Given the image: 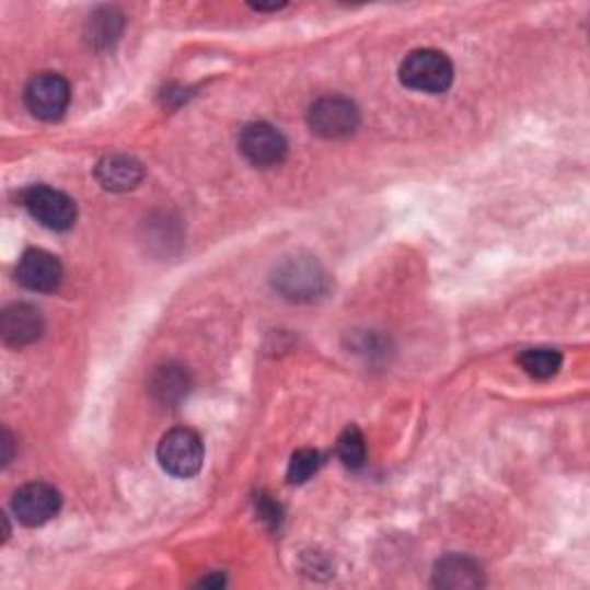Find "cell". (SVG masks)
Wrapping results in <instances>:
<instances>
[{
	"instance_id": "cell-4",
	"label": "cell",
	"mask_w": 590,
	"mask_h": 590,
	"mask_svg": "<svg viewBox=\"0 0 590 590\" xmlns=\"http://www.w3.org/2000/svg\"><path fill=\"white\" fill-rule=\"evenodd\" d=\"M360 123L358 106L342 95H327L312 104L310 127L323 139H344L356 132Z\"/></svg>"
},
{
	"instance_id": "cell-19",
	"label": "cell",
	"mask_w": 590,
	"mask_h": 590,
	"mask_svg": "<svg viewBox=\"0 0 590 590\" xmlns=\"http://www.w3.org/2000/svg\"><path fill=\"white\" fill-rule=\"evenodd\" d=\"M256 12H277V10H281L284 5H252Z\"/></svg>"
},
{
	"instance_id": "cell-12",
	"label": "cell",
	"mask_w": 590,
	"mask_h": 590,
	"mask_svg": "<svg viewBox=\"0 0 590 590\" xmlns=\"http://www.w3.org/2000/svg\"><path fill=\"white\" fill-rule=\"evenodd\" d=\"M433 586L439 588H477L483 586V570L468 556H446L433 570Z\"/></svg>"
},
{
	"instance_id": "cell-6",
	"label": "cell",
	"mask_w": 590,
	"mask_h": 590,
	"mask_svg": "<svg viewBox=\"0 0 590 590\" xmlns=\"http://www.w3.org/2000/svg\"><path fill=\"white\" fill-rule=\"evenodd\" d=\"M289 143L270 123H252L240 135V152L258 169L277 166L287 158Z\"/></svg>"
},
{
	"instance_id": "cell-18",
	"label": "cell",
	"mask_w": 590,
	"mask_h": 590,
	"mask_svg": "<svg viewBox=\"0 0 590 590\" xmlns=\"http://www.w3.org/2000/svg\"><path fill=\"white\" fill-rule=\"evenodd\" d=\"M258 512L264 514V519H268V521H273V523L279 521V508L275 506V502H270V500H266V498H261V500H258Z\"/></svg>"
},
{
	"instance_id": "cell-14",
	"label": "cell",
	"mask_w": 590,
	"mask_h": 590,
	"mask_svg": "<svg viewBox=\"0 0 590 590\" xmlns=\"http://www.w3.org/2000/svg\"><path fill=\"white\" fill-rule=\"evenodd\" d=\"M519 365L523 367L529 377L533 379H552L558 374V369L563 365V356L554 348H529L527 354H521Z\"/></svg>"
},
{
	"instance_id": "cell-11",
	"label": "cell",
	"mask_w": 590,
	"mask_h": 590,
	"mask_svg": "<svg viewBox=\"0 0 590 590\" xmlns=\"http://www.w3.org/2000/svg\"><path fill=\"white\" fill-rule=\"evenodd\" d=\"M95 176L108 192H127L143 181V166L135 158L108 155L97 164Z\"/></svg>"
},
{
	"instance_id": "cell-16",
	"label": "cell",
	"mask_w": 590,
	"mask_h": 590,
	"mask_svg": "<svg viewBox=\"0 0 590 590\" xmlns=\"http://www.w3.org/2000/svg\"><path fill=\"white\" fill-rule=\"evenodd\" d=\"M321 454L316 450H298L289 464V483L302 485L319 471Z\"/></svg>"
},
{
	"instance_id": "cell-2",
	"label": "cell",
	"mask_w": 590,
	"mask_h": 590,
	"mask_svg": "<svg viewBox=\"0 0 590 590\" xmlns=\"http://www.w3.org/2000/svg\"><path fill=\"white\" fill-rule=\"evenodd\" d=\"M204 443L192 429H173L160 441V466L173 477H192L204 466Z\"/></svg>"
},
{
	"instance_id": "cell-9",
	"label": "cell",
	"mask_w": 590,
	"mask_h": 590,
	"mask_svg": "<svg viewBox=\"0 0 590 590\" xmlns=\"http://www.w3.org/2000/svg\"><path fill=\"white\" fill-rule=\"evenodd\" d=\"M16 281L35 293H51L62 281L60 261L45 250H28L19 258Z\"/></svg>"
},
{
	"instance_id": "cell-7",
	"label": "cell",
	"mask_w": 590,
	"mask_h": 590,
	"mask_svg": "<svg viewBox=\"0 0 590 590\" xmlns=\"http://www.w3.org/2000/svg\"><path fill=\"white\" fill-rule=\"evenodd\" d=\"M275 287L293 300H312L325 289V275L316 261L310 258H289L277 275Z\"/></svg>"
},
{
	"instance_id": "cell-17",
	"label": "cell",
	"mask_w": 590,
	"mask_h": 590,
	"mask_svg": "<svg viewBox=\"0 0 590 590\" xmlns=\"http://www.w3.org/2000/svg\"><path fill=\"white\" fill-rule=\"evenodd\" d=\"M120 14H116V10H104L100 16L93 19V39L95 42H112L116 39L118 31H120Z\"/></svg>"
},
{
	"instance_id": "cell-13",
	"label": "cell",
	"mask_w": 590,
	"mask_h": 590,
	"mask_svg": "<svg viewBox=\"0 0 590 590\" xmlns=\"http://www.w3.org/2000/svg\"><path fill=\"white\" fill-rule=\"evenodd\" d=\"M150 390L162 404H176L187 395V390H189L187 371L176 365H164L155 371V374H152Z\"/></svg>"
},
{
	"instance_id": "cell-8",
	"label": "cell",
	"mask_w": 590,
	"mask_h": 590,
	"mask_svg": "<svg viewBox=\"0 0 590 590\" xmlns=\"http://www.w3.org/2000/svg\"><path fill=\"white\" fill-rule=\"evenodd\" d=\"M60 510V494L47 483H31L21 487L12 498V512L24 527H42Z\"/></svg>"
},
{
	"instance_id": "cell-10",
	"label": "cell",
	"mask_w": 590,
	"mask_h": 590,
	"mask_svg": "<svg viewBox=\"0 0 590 590\" xmlns=\"http://www.w3.org/2000/svg\"><path fill=\"white\" fill-rule=\"evenodd\" d=\"M42 331H45V321L42 314L33 304L26 302H14L0 316V333L3 339L12 346H26L33 344Z\"/></svg>"
},
{
	"instance_id": "cell-1",
	"label": "cell",
	"mask_w": 590,
	"mask_h": 590,
	"mask_svg": "<svg viewBox=\"0 0 590 590\" xmlns=\"http://www.w3.org/2000/svg\"><path fill=\"white\" fill-rule=\"evenodd\" d=\"M400 79L410 91L418 93H446L452 79H454V68L452 60L436 49H420L406 56L400 68Z\"/></svg>"
},
{
	"instance_id": "cell-3",
	"label": "cell",
	"mask_w": 590,
	"mask_h": 590,
	"mask_svg": "<svg viewBox=\"0 0 590 590\" xmlns=\"http://www.w3.org/2000/svg\"><path fill=\"white\" fill-rule=\"evenodd\" d=\"M24 206L35 222L51 231H68L77 222V204L65 192L35 185L24 194Z\"/></svg>"
},
{
	"instance_id": "cell-5",
	"label": "cell",
	"mask_w": 590,
	"mask_h": 590,
	"mask_svg": "<svg viewBox=\"0 0 590 590\" xmlns=\"http://www.w3.org/2000/svg\"><path fill=\"white\" fill-rule=\"evenodd\" d=\"M28 112L39 118V120H58L62 114L68 112L70 104V83L65 81L60 74L54 72H42L33 77L26 85L24 93Z\"/></svg>"
},
{
	"instance_id": "cell-15",
	"label": "cell",
	"mask_w": 590,
	"mask_h": 590,
	"mask_svg": "<svg viewBox=\"0 0 590 590\" xmlns=\"http://www.w3.org/2000/svg\"><path fill=\"white\" fill-rule=\"evenodd\" d=\"M337 456L342 459V464L346 468H362L365 459H367V446H365V436L358 427H346L337 441Z\"/></svg>"
}]
</instances>
